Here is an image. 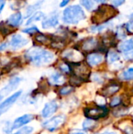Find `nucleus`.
<instances>
[{"label": "nucleus", "mask_w": 133, "mask_h": 134, "mask_svg": "<svg viewBox=\"0 0 133 134\" xmlns=\"http://www.w3.org/2000/svg\"><path fill=\"white\" fill-rule=\"evenodd\" d=\"M122 78L125 80H132L133 79V68H130L122 74Z\"/></svg>", "instance_id": "25"}, {"label": "nucleus", "mask_w": 133, "mask_h": 134, "mask_svg": "<svg viewBox=\"0 0 133 134\" xmlns=\"http://www.w3.org/2000/svg\"><path fill=\"white\" fill-rule=\"evenodd\" d=\"M124 131L126 134H133V128L132 126H128Z\"/></svg>", "instance_id": "34"}, {"label": "nucleus", "mask_w": 133, "mask_h": 134, "mask_svg": "<svg viewBox=\"0 0 133 134\" xmlns=\"http://www.w3.org/2000/svg\"><path fill=\"white\" fill-rule=\"evenodd\" d=\"M69 3V1H62L60 4V7H64L66 5H67Z\"/></svg>", "instance_id": "38"}, {"label": "nucleus", "mask_w": 133, "mask_h": 134, "mask_svg": "<svg viewBox=\"0 0 133 134\" xmlns=\"http://www.w3.org/2000/svg\"><path fill=\"white\" fill-rule=\"evenodd\" d=\"M118 49L120 51L124 52L125 53L133 49V38L126 40L122 43H121L118 46Z\"/></svg>", "instance_id": "16"}, {"label": "nucleus", "mask_w": 133, "mask_h": 134, "mask_svg": "<svg viewBox=\"0 0 133 134\" xmlns=\"http://www.w3.org/2000/svg\"><path fill=\"white\" fill-rule=\"evenodd\" d=\"M96 126V123L94 120H91V119H86L84 121L83 124H82V127L84 129V130L85 131H89L92 130L93 128H95V126Z\"/></svg>", "instance_id": "22"}, {"label": "nucleus", "mask_w": 133, "mask_h": 134, "mask_svg": "<svg viewBox=\"0 0 133 134\" xmlns=\"http://www.w3.org/2000/svg\"><path fill=\"white\" fill-rule=\"evenodd\" d=\"M29 40L26 38H24L20 35L16 34L13 35L9 42V46L12 50H17L23 48L28 43Z\"/></svg>", "instance_id": "7"}, {"label": "nucleus", "mask_w": 133, "mask_h": 134, "mask_svg": "<svg viewBox=\"0 0 133 134\" xmlns=\"http://www.w3.org/2000/svg\"><path fill=\"white\" fill-rule=\"evenodd\" d=\"M23 22V16L21 13L17 12L11 14L6 20V23L10 27H18Z\"/></svg>", "instance_id": "11"}, {"label": "nucleus", "mask_w": 133, "mask_h": 134, "mask_svg": "<svg viewBox=\"0 0 133 134\" xmlns=\"http://www.w3.org/2000/svg\"><path fill=\"white\" fill-rule=\"evenodd\" d=\"M21 82V79L20 77H14L12 78L8 84L6 86H5L1 90H0V97H4L8 95L9 93H10L11 92H13L15 89H16V87L20 85Z\"/></svg>", "instance_id": "8"}, {"label": "nucleus", "mask_w": 133, "mask_h": 134, "mask_svg": "<svg viewBox=\"0 0 133 134\" xmlns=\"http://www.w3.org/2000/svg\"><path fill=\"white\" fill-rule=\"evenodd\" d=\"M86 17L83 9L78 5H70L63 12L62 20L67 24H77Z\"/></svg>", "instance_id": "2"}, {"label": "nucleus", "mask_w": 133, "mask_h": 134, "mask_svg": "<svg viewBox=\"0 0 133 134\" xmlns=\"http://www.w3.org/2000/svg\"><path fill=\"white\" fill-rule=\"evenodd\" d=\"M24 33H26V34H29V35H34L35 33H39V29L35 27V26H32V27H27L25 29H24L22 31Z\"/></svg>", "instance_id": "27"}, {"label": "nucleus", "mask_w": 133, "mask_h": 134, "mask_svg": "<svg viewBox=\"0 0 133 134\" xmlns=\"http://www.w3.org/2000/svg\"><path fill=\"white\" fill-rule=\"evenodd\" d=\"M8 43L7 42H4V43H1L0 44V51H2V50H5L7 46H8Z\"/></svg>", "instance_id": "35"}, {"label": "nucleus", "mask_w": 133, "mask_h": 134, "mask_svg": "<svg viewBox=\"0 0 133 134\" xmlns=\"http://www.w3.org/2000/svg\"><path fill=\"white\" fill-rule=\"evenodd\" d=\"M125 57L128 60H133V49L125 53Z\"/></svg>", "instance_id": "31"}, {"label": "nucleus", "mask_w": 133, "mask_h": 134, "mask_svg": "<svg viewBox=\"0 0 133 134\" xmlns=\"http://www.w3.org/2000/svg\"><path fill=\"white\" fill-rule=\"evenodd\" d=\"M64 81H65L64 75L63 74L58 72V71H55L49 77L50 83L53 84V85H55V86L61 85V84H63L64 82Z\"/></svg>", "instance_id": "14"}, {"label": "nucleus", "mask_w": 133, "mask_h": 134, "mask_svg": "<svg viewBox=\"0 0 133 134\" xmlns=\"http://www.w3.org/2000/svg\"><path fill=\"white\" fill-rule=\"evenodd\" d=\"M77 56L80 57V53L78 52V50H74V49H68L63 53V57L67 60L71 61L70 63H71L72 61L78 60L77 59Z\"/></svg>", "instance_id": "15"}, {"label": "nucleus", "mask_w": 133, "mask_h": 134, "mask_svg": "<svg viewBox=\"0 0 133 134\" xmlns=\"http://www.w3.org/2000/svg\"><path fill=\"white\" fill-rule=\"evenodd\" d=\"M126 27H127V30L130 32H133V20L129 21L127 24H126Z\"/></svg>", "instance_id": "32"}, {"label": "nucleus", "mask_w": 133, "mask_h": 134, "mask_svg": "<svg viewBox=\"0 0 133 134\" xmlns=\"http://www.w3.org/2000/svg\"><path fill=\"white\" fill-rule=\"evenodd\" d=\"M81 4L88 10H91L92 9V8L94 7V2L92 1H89V0H84V1H81Z\"/></svg>", "instance_id": "28"}, {"label": "nucleus", "mask_w": 133, "mask_h": 134, "mask_svg": "<svg viewBox=\"0 0 133 134\" xmlns=\"http://www.w3.org/2000/svg\"><path fill=\"white\" fill-rule=\"evenodd\" d=\"M34 131V128L31 126H25L13 134H31Z\"/></svg>", "instance_id": "26"}, {"label": "nucleus", "mask_w": 133, "mask_h": 134, "mask_svg": "<svg viewBox=\"0 0 133 134\" xmlns=\"http://www.w3.org/2000/svg\"><path fill=\"white\" fill-rule=\"evenodd\" d=\"M125 2L124 1H113L112 2V4L114 5V6H119L120 5L123 4Z\"/></svg>", "instance_id": "36"}, {"label": "nucleus", "mask_w": 133, "mask_h": 134, "mask_svg": "<svg viewBox=\"0 0 133 134\" xmlns=\"http://www.w3.org/2000/svg\"><path fill=\"white\" fill-rule=\"evenodd\" d=\"M119 86L116 84H111L103 90V94L106 96H111L114 94L119 90Z\"/></svg>", "instance_id": "18"}, {"label": "nucleus", "mask_w": 133, "mask_h": 134, "mask_svg": "<svg viewBox=\"0 0 133 134\" xmlns=\"http://www.w3.org/2000/svg\"><path fill=\"white\" fill-rule=\"evenodd\" d=\"M100 134H117L114 132H105V133H100Z\"/></svg>", "instance_id": "39"}, {"label": "nucleus", "mask_w": 133, "mask_h": 134, "mask_svg": "<svg viewBox=\"0 0 133 134\" xmlns=\"http://www.w3.org/2000/svg\"><path fill=\"white\" fill-rule=\"evenodd\" d=\"M5 5V2L3 0H0V13H2V9H4V6Z\"/></svg>", "instance_id": "37"}, {"label": "nucleus", "mask_w": 133, "mask_h": 134, "mask_svg": "<svg viewBox=\"0 0 133 134\" xmlns=\"http://www.w3.org/2000/svg\"><path fill=\"white\" fill-rule=\"evenodd\" d=\"M34 115H31V114H26V115H24L20 117H18L17 119H16L14 120L13 123L12 124L11 130L19 129V128L28 124L29 122H31L34 119Z\"/></svg>", "instance_id": "9"}, {"label": "nucleus", "mask_w": 133, "mask_h": 134, "mask_svg": "<svg viewBox=\"0 0 133 134\" xmlns=\"http://www.w3.org/2000/svg\"><path fill=\"white\" fill-rule=\"evenodd\" d=\"M121 102H122L121 97H114V98L111 100V103H110V106L114 108V107L119 105V104H121Z\"/></svg>", "instance_id": "29"}, {"label": "nucleus", "mask_w": 133, "mask_h": 134, "mask_svg": "<svg viewBox=\"0 0 133 134\" xmlns=\"http://www.w3.org/2000/svg\"><path fill=\"white\" fill-rule=\"evenodd\" d=\"M2 97H0V100H2Z\"/></svg>", "instance_id": "40"}, {"label": "nucleus", "mask_w": 133, "mask_h": 134, "mask_svg": "<svg viewBox=\"0 0 133 134\" xmlns=\"http://www.w3.org/2000/svg\"><path fill=\"white\" fill-rule=\"evenodd\" d=\"M58 109V104L56 100H50L47 102L42 111V116L44 119L51 117Z\"/></svg>", "instance_id": "10"}, {"label": "nucleus", "mask_w": 133, "mask_h": 134, "mask_svg": "<svg viewBox=\"0 0 133 134\" xmlns=\"http://www.w3.org/2000/svg\"><path fill=\"white\" fill-rule=\"evenodd\" d=\"M24 2H12V4L10 5V7H11L12 9H14V10L19 9L22 8L20 4H23Z\"/></svg>", "instance_id": "30"}, {"label": "nucleus", "mask_w": 133, "mask_h": 134, "mask_svg": "<svg viewBox=\"0 0 133 134\" xmlns=\"http://www.w3.org/2000/svg\"><path fill=\"white\" fill-rule=\"evenodd\" d=\"M43 2H38L36 3H34L32 5H30L27 8V13H26V16H31L32 14H34V13L37 12V10L41 7V5L42 4Z\"/></svg>", "instance_id": "19"}, {"label": "nucleus", "mask_w": 133, "mask_h": 134, "mask_svg": "<svg viewBox=\"0 0 133 134\" xmlns=\"http://www.w3.org/2000/svg\"><path fill=\"white\" fill-rule=\"evenodd\" d=\"M21 93H22L21 90L17 91L16 93L12 94L7 99H5L3 102H2V104H0V116L5 114L7 111L10 109L12 105L14 104L18 100V98L20 97Z\"/></svg>", "instance_id": "5"}, {"label": "nucleus", "mask_w": 133, "mask_h": 134, "mask_svg": "<svg viewBox=\"0 0 133 134\" xmlns=\"http://www.w3.org/2000/svg\"><path fill=\"white\" fill-rule=\"evenodd\" d=\"M25 58L34 65L42 66L53 62L54 55L48 50L39 47H33L25 53Z\"/></svg>", "instance_id": "1"}, {"label": "nucleus", "mask_w": 133, "mask_h": 134, "mask_svg": "<svg viewBox=\"0 0 133 134\" xmlns=\"http://www.w3.org/2000/svg\"><path fill=\"white\" fill-rule=\"evenodd\" d=\"M84 112L88 119L95 121L102 117H104L107 113V110L104 106H98L97 108H85Z\"/></svg>", "instance_id": "4"}, {"label": "nucleus", "mask_w": 133, "mask_h": 134, "mask_svg": "<svg viewBox=\"0 0 133 134\" xmlns=\"http://www.w3.org/2000/svg\"><path fill=\"white\" fill-rule=\"evenodd\" d=\"M103 60V57L102 54L99 53H92L88 55L87 62L90 66H96L100 64Z\"/></svg>", "instance_id": "12"}, {"label": "nucleus", "mask_w": 133, "mask_h": 134, "mask_svg": "<svg viewBox=\"0 0 133 134\" xmlns=\"http://www.w3.org/2000/svg\"><path fill=\"white\" fill-rule=\"evenodd\" d=\"M44 17H45V15H44V13H43L42 12H41V11H37L36 13H34V14H32V15L30 16V18L27 20V21L26 24L28 25V24H32L33 22L38 21V20L43 19Z\"/></svg>", "instance_id": "17"}, {"label": "nucleus", "mask_w": 133, "mask_h": 134, "mask_svg": "<svg viewBox=\"0 0 133 134\" xmlns=\"http://www.w3.org/2000/svg\"><path fill=\"white\" fill-rule=\"evenodd\" d=\"M9 27L10 26H9L7 24H5L3 22L0 23V35H2L3 37L9 35L12 31V29Z\"/></svg>", "instance_id": "20"}, {"label": "nucleus", "mask_w": 133, "mask_h": 134, "mask_svg": "<svg viewBox=\"0 0 133 134\" xmlns=\"http://www.w3.org/2000/svg\"><path fill=\"white\" fill-rule=\"evenodd\" d=\"M74 91V87L71 86H64V87H62L59 93L60 95L62 96H67L70 93H71L72 92Z\"/></svg>", "instance_id": "24"}, {"label": "nucleus", "mask_w": 133, "mask_h": 134, "mask_svg": "<svg viewBox=\"0 0 133 134\" xmlns=\"http://www.w3.org/2000/svg\"><path fill=\"white\" fill-rule=\"evenodd\" d=\"M59 24V13L56 11L51 12L49 15L45 16L42 22V26L44 29H49L56 27Z\"/></svg>", "instance_id": "6"}, {"label": "nucleus", "mask_w": 133, "mask_h": 134, "mask_svg": "<svg viewBox=\"0 0 133 134\" xmlns=\"http://www.w3.org/2000/svg\"><path fill=\"white\" fill-rule=\"evenodd\" d=\"M69 134H87L85 131H82L79 130H72L69 132Z\"/></svg>", "instance_id": "33"}, {"label": "nucleus", "mask_w": 133, "mask_h": 134, "mask_svg": "<svg viewBox=\"0 0 133 134\" xmlns=\"http://www.w3.org/2000/svg\"><path fill=\"white\" fill-rule=\"evenodd\" d=\"M65 122H66V116L63 115H60L44 122L42 124V126L46 130L49 132H54L59 130L65 123Z\"/></svg>", "instance_id": "3"}, {"label": "nucleus", "mask_w": 133, "mask_h": 134, "mask_svg": "<svg viewBox=\"0 0 133 134\" xmlns=\"http://www.w3.org/2000/svg\"><path fill=\"white\" fill-rule=\"evenodd\" d=\"M35 39L37 40L38 42H39L42 45L50 44V42H51V38H49L48 36H46L43 34H39V35H36Z\"/></svg>", "instance_id": "21"}, {"label": "nucleus", "mask_w": 133, "mask_h": 134, "mask_svg": "<svg viewBox=\"0 0 133 134\" xmlns=\"http://www.w3.org/2000/svg\"><path fill=\"white\" fill-rule=\"evenodd\" d=\"M119 59H120V57L116 52H114V51H110L109 52V53L107 55V60L110 64L114 63V62L118 60Z\"/></svg>", "instance_id": "23"}, {"label": "nucleus", "mask_w": 133, "mask_h": 134, "mask_svg": "<svg viewBox=\"0 0 133 134\" xmlns=\"http://www.w3.org/2000/svg\"><path fill=\"white\" fill-rule=\"evenodd\" d=\"M98 45L97 40L94 38H89L85 39L82 43V49L85 51H91L94 49Z\"/></svg>", "instance_id": "13"}]
</instances>
